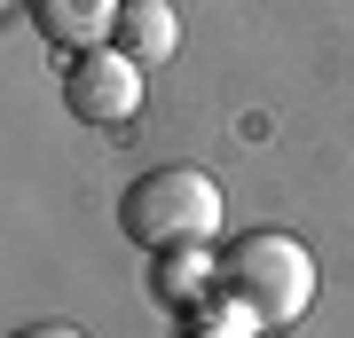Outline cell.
<instances>
[{
	"instance_id": "obj_5",
	"label": "cell",
	"mask_w": 354,
	"mask_h": 338,
	"mask_svg": "<svg viewBox=\"0 0 354 338\" xmlns=\"http://www.w3.org/2000/svg\"><path fill=\"white\" fill-rule=\"evenodd\" d=\"M150 260H158L150 267V291L174 314H197L205 299H221V260L205 244H174V252H150Z\"/></svg>"
},
{
	"instance_id": "obj_7",
	"label": "cell",
	"mask_w": 354,
	"mask_h": 338,
	"mask_svg": "<svg viewBox=\"0 0 354 338\" xmlns=\"http://www.w3.org/2000/svg\"><path fill=\"white\" fill-rule=\"evenodd\" d=\"M181 338H268L252 314H236L228 299H205L197 314H181Z\"/></svg>"
},
{
	"instance_id": "obj_2",
	"label": "cell",
	"mask_w": 354,
	"mask_h": 338,
	"mask_svg": "<svg viewBox=\"0 0 354 338\" xmlns=\"http://www.w3.org/2000/svg\"><path fill=\"white\" fill-rule=\"evenodd\" d=\"M118 228L142 252H174V244H213L221 236V181L205 165H158L118 197Z\"/></svg>"
},
{
	"instance_id": "obj_3",
	"label": "cell",
	"mask_w": 354,
	"mask_h": 338,
	"mask_svg": "<svg viewBox=\"0 0 354 338\" xmlns=\"http://www.w3.org/2000/svg\"><path fill=\"white\" fill-rule=\"evenodd\" d=\"M64 102L79 126H127L142 111V63L118 48V39H102V48H79L71 71H64Z\"/></svg>"
},
{
	"instance_id": "obj_4",
	"label": "cell",
	"mask_w": 354,
	"mask_h": 338,
	"mask_svg": "<svg viewBox=\"0 0 354 338\" xmlns=\"http://www.w3.org/2000/svg\"><path fill=\"white\" fill-rule=\"evenodd\" d=\"M118 8H127V0H24L32 32L48 39V48H64V55L118 39Z\"/></svg>"
},
{
	"instance_id": "obj_8",
	"label": "cell",
	"mask_w": 354,
	"mask_h": 338,
	"mask_svg": "<svg viewBox=\"0 0 354 338\" xmlns=\"http://www.w3.org/2000/svg\"><path fill=\"white\" fill-rule=\"evenodd\" d=\"M8 338H87L79 323H24V330H8Z\"/></svg>"
},
{
	"instance_id": "obj_9",
	"label": "cell",
	"mask_w": 354,
	"mask_h": 338,
	"mask_svg": "<svg viewBox=\"0 0 354 338\" xmlns=\"http://www.w3.org/2000/svg\"><path fill=\"white\" fill-rule=\"evenodd\" d=\"M0 8H8V0H0Z\"/></svg>"
},
{
	"instance_id": "obj_1",
	"label": "cell",
	"mask_w": 354,
	"mask_h": 338,
	"mask_svg": "<svg viewBox=\"0 0 354 338\" xmlns=\"http://www.w3.org/2000/svg\"><path fill=\"white\" fill-rule=\"evenodd\" d=\"M213 260H221V299L236 314H252L260 330H291L315 307V252L283 228H244Z\"/></svg>"
},
{
	"instance_id": "obj_6",
	"label": "cell",
	"mask_w": 354,
	"mask_h": 338,
	"mask_svg": "<svg viewBox=\"0 0 354 338\" xmlns=\"http://www.w3.org/2000/svg\"><path fill=\"white\" fill-rule=\"evenodd\" d=\"M118 48H127L142 71H150V63H165L181 48V16H174V0H127V8H118Z\"/></svg>"
}]
</instances>
